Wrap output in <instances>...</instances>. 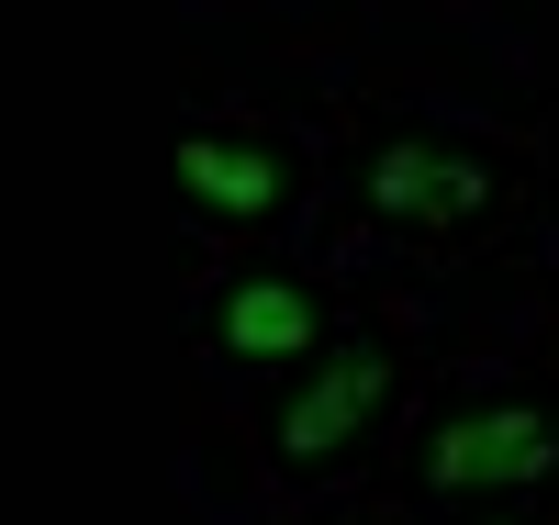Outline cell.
<instances>
[{
  "instance_id": "cell-5",
  "label": "cell",
  "mask_w": 559,
  "mask_h": 525,
  "mask_svg": "<svg viewBox=\"0 0 559 525\" xmlns=\"http://www.w3.org/2000/svg\"><path fill=\"white\" fill-rule=\"evenodd\" d=\"M213 347L224 358H302L313 347V291L302 279H236L213 302Z\"/></svg>"
},
{
  "instance_id": "cell-3",
  "label": "cell",
  "mask_w": 559,
  "mask_h": 525,
  "mask_svg": "<svg viewBox=\"0 0 559 525\" xmlns=\"http://www.w3.org/2000/svg\"><path fill=\"white\" fill-rule=\"evenodd\" d=\"M381 392H392V369L369 358V347L324 358V380H313V392H302L292 414H280V458H336V448L358 437V425L381 414Z\"/></svg>"
},
{
  "instance_id": "cell-2",
  "label": "cell",
  "mask_w": 559,
  "mask_h": 525,
  "mask_svg": "<svg viewBox=\"0 0 559 525\" xmlns=\"http://www.w3.org/2000/svg\"><path fill=\"white\" fill-rule=\"evenodd\" d=\"M179 190H191L202 213H224V224H258V213H280V190H292V157H280L269 134L202 123V134H179Z\"/></svg>"
},
{
  "instance_id": "cell-1",
  "label": "cell",
  "mask_w": 559,
  "mask_h": 525,
  "mask_svg": "<svg viewBox=\"0 0 559 525\" xmlns=\"http://www.w3.org/2000/svg\"><path fill=\"white\" fill-rule=\"evenodd\" d=\"M559 469V425L537 403H481V414H459L426 437V481L437 492H526Z\"/></svg>"
},
{
  "instance_id": "cell-4",
  "label": "cell",
  "mask_w": 559,
  "mask_h": 525,
  "mask_svg": "<svg viewBox=\"0 0 559 525\" xmlns=\"http://www.w3.org/2000/svg\"><path fill=\"white\" fill-rule=\"evenodd\" d=\"M369 202L403 213V224H471L492 202V179L471 157H437V146H392L381 168H369Z\"/></svg>"
}]
</instances>
